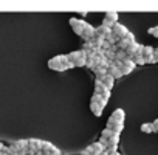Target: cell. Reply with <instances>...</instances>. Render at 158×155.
Instances as JSON below:
<instances>
[{"label":"cell","instance_id":"6da1fadb","mask_svg":"<svg viewBox=\"0 0 158 155\" xmlns=\"http://www.w3.org/2000/svg\"><path fill=\"white\" fill-rule=\"evenodd\" d=\"M68 62H70L68 54H57V56H54L53 59L48 61V67L54 71H65Z\"/></svg>","mask_w":158,"mask_h":155},{"label":"cell","instance_id":"7a4b0ae2","mask_svg":"<svg viewBox=\"0 0 158 155\" xmlns=\"http://www.w3.org/2000/svg\"><path fill=\"white\" fill-rule=\"evenodd\" d=\"M95 93H96V95H101V96L106 98V99H110V96H112V90H109V89L102 84V81H99V79L95 81Z\"/></svg>","mask_w":158,"mask_h":155},{"label":"cell","instance_id":"3957f363","mask_svg":"<svg viewBox=\"0 0 158 155\" xmlns=\"http://www.w3.org/2000/svg\"><path fill=\"white\" fill-rule=\"evenodd\" d=\"M85 23H87V22H84V20H81V19H76V17H71V19H70V27L73 28V31H74L77 36H82V31H84V28H85Z\"/></svg>","mask_w":158,"mask_h":155},{"label":"cell","instance_id":"277c9868","mask_svg":"<svg viewBox=\"0 0 158 155\" xmlns=\"http://www.w3.org/2000/svg\"><path fill=\"white\" fill-rule=\"evenodd\" d=\"M118 19H119V14H118L116 11H107L106 16H104L102 23L107 25V27H110V28H113V25L118 23Z\"/></svg>","mask_w":158,"mask_h":155},{"label":"cell","instance_id":"5b68a950","mask_svg":"<svg viewBox=\"0 0 158 155\" xmlns=\"http://www.w3.org/2000/svg\"><path fill=\"white\" fill-rule=\"evenodd\" d=\"M112 33H113V34H115V36H116V37L121 40V39H124V37H126V36H127L130 31H129V30H127V28H126L123 23H119V22H118V23H115V25H113V28H112Z\"/></svg>","mask_w":158,"mask_h":155},{"label":"cell","instance_id":"8992f818","mask_svg":"<svg viewBox=\"0 0 158 155\" xmlns=\"http://www.w3.org/2000/svg\"><path fill=\"white\" fill-rule=\"evenodd\" d=\"M95 34H96V28H95L93 25H90V23H85V28H84L81 37H82L85 42H90V40L95 37Z\"/></svg>","mask_w":158,"mask_h":155},{"label":"cell","instance_id":"52a82bcc","mask_svg":"<svg viewBox=\"0 0 158 155\" xmlns=\"http://www.w3.org/2000/svg\"><path fill=\"white\" fill-rule=\"evenodd\" d=\"M107 129L112 130L113 133L119 135V133L123 132V129H124V123H116V121H113L112 118H109V119H107Z\"/></svg>","mask_w":158,"mask_h":155},{"label":"cell","instance_id":"ba28073f","mask_svg":"<svg viewBox=\"0 0 158 155\" xmlns=\"http://www.w3.org/2000/svg\"><path fill=\"white\" fill-rule=\"evenodd\" d=\"M135 61L133 59H130V57H127L126 61H123V68H121V71H123V74H130L133 70H135Z\"/></svg>","mask_w":158,"mask_h":155},{"label":"cell","instance_id":"9c48e42d","mask_svg":"<svg viewBox=\"0 0 158 155\" xmlns=\"http://www.w3.org/2000/svg\"><path fill=\"white\" fill-rule=\"evenodd\" d=\"M104 107H106V106H102L101 103L90 101V109H92V113H93L95 116H101L102 112H104Z\"/></svg>","mask_w":158,"mask_h":155},{"label":"cell","instance_id":"30bf717a","mask_svg":"<svg viewBox=\"0 0 158 155\" xmlns=\"http://www.w3.org/2000/svg\"><path fill=\"white\" fill-rule=\"evenodd\" d=\"M110 118H112L113 121H116V123H124V119H126V112H124L123 109H115V110L112 112Z\"/></svg>","mask_w":158,"mask_h":155},{"label":"cell","instance_id":"8fae6325","mask_svg":"<svg viewBox=\"0 0 158 155\" xmlns=\"http://www.w3.org/2000/svg\"><path fill=\"white\" fill-rule=\"evenodd\" d=\"M82 57H87L85 51H82V50H76V51H71V53H68V59H70L71 62H76V61L82 59Z\"/></svg>","mask_w":158,"mask_h":155},{"label":"cell","instance_id":"7c38bea8","mask_svg":"<svg viewBox=\"0 0 158 155\" xmlns=\"http://www.w3.org/2000/svg\"><path fill=\"white\" fill-rule=\"evenodd\" d=\"M11 146H14L19 152H25V150L30 147V143H28V140H17V141H14Z\"/></svg>","mask_w":158,"mask_h":155},{"label":"cell","instance_id":"4fadbf2b","mask_svg":"<svg viewBox=\"0 0 158 155\" xmlns=\"http://www.w3.org/2000/svg\"><path fill=\"white\" fill-rule=\"evenodd\" d=\"M28 143H30V147H31V149H34V150H37V152H42V144H44V141H42V140L30 138V140H28Z\"/></svg>","mask_w":158,"mask_h":155},{"label":"cell","instance_id":"5bb4252c","mask_svg":"<svg viewBox=\"0 0 158 155\" xmlns=\"http://www.w3.org/2000/svg\"><path fill=\"white\" fill-rule=\"evenodd\" d=\"M109 73L115 78V79H119V78H123L124 74H123V71H121V68H118V67H115L113 64L110 65V68H109Z\"/></svg>","mask_w":158,"mask_h":155},{"label":"cell","instance_id":"9a60e30c","mask_svg":"<svg viewBox=\"0 0 158 155\" xmlns=\"http://www.w3.org/2000/svg\"><path fill=\"white\" fill-rule=\"evenodd\" d=\"M96 33H99V34H102L104 37H107L109 34H112V28L107 27V25H104V23H101V25L96 28Z\"/></svg>","mask_w":158,"mask_h":155},{"label":"cell","instance_id":"2e32d148","mask_svg":"<svg viewBox=\"0 0 158 155\" xmlns=\"http://www.w3.org/2000/svg\"><path fill=\"white\" fill-rule=\"evenodd\" d=\"M92 147H93V153H95V155H101L102 152H106V150H107V147H106L104 144H101L99 141H98V143H93V144H92Z\"/></svg>","mask_w":158,"mask_h":155},{"label":"cell","instance_id":"e0dca14e","mask_svg":"<svg viewBox=\"0 0 158 155\" xmlns=\"http://www.w3.org/2000/svg\"><path fill=\"white\" fill-rule=\"evenodd\" d=\"M93 71H95V74H96V79H99V81H102L104 78L109 74V70H106V68H99V67H96Z\"/></svg>","mask_w":158,"mask_h":155},{"label":"cell","instance_id":"ac0fdd59","mask_svg":"<svg viewBox=\"0 0 158 155\" xmlns=\"http://www.w3.org/2000/svg\"><path fill=\"white\" fill-rule=\"evenodd\" d=\"M102 84H104L109 90H112V87H113V84H115V78H113V76L109 73V74L104 78V79H102Z\"/></svg>","mask_w":158,"mask_h":155},{"label":"cell","instance_id":"d6986e66","mask_svg":"<svg viewBox=\"0 0 158 155\" xmlns=\"http://www.w3.org/2000/svg\"><path fill=\"white\" fill-rule=\"evenodd\" d=\"M141 132H143V133H153V132H155L153 124H152V123H143V124H141Z\"/></svg>","mask_w":158,"mask_h":155},{"label":"cell","instance_id":"ffe728a7","mask_svg":"<svg viewBox=\"0 0 158 155\" xmlns=\"http://www.w3.org/2000/svg\"><path fill=\"white\" fill-rule=\"evenodd\" d=\"M153 51H155L153 47H150V45H144V48H143V56L147 59V57L153 56Z\"/></svg>","mask_w":158,"mask_h":155},{"label":"cell","instance_id":"44dd1931","mask_svg":"<svg viewBox=\"0 0 158 155\" xmlns=\"http://www.w3.org/2000/svg\"><path fill=\"white\" fill-rule=\"evenodd\" d=\"M81 50H82V51H85V54H89L90 51H93V50H95V45H93L92 42H84Z\"/></svg>","mask_w":158,"mask_h":155},{"label":"cell","instance_id":"7402d4cb","mask_svg":"<svg viewBox=\"0 0 158 155\" xmlns=\"http://www.w3.org/2000/svg\"><path fill=\"white\" fill-rule=\"evenodd\" d=\"M104 56L110 61V62H113V61H116V53L113 51V50H104Z\"/></svg>","mask_w":158,"mask_h":155},{"label":"cell","instance_id":"603a6c76","mask_svg":"<svg viewBox=\"0 0 158 155\" xmlns=\"http://www.w3.org/2000/svg\"><path fill=\"white\" fill-rule=\"evenodd\" d=\"M92 101H96V103H101L102 106H107V103H109V99H106V98H102L101 95H96V93H95V95L92 96Z\"/></svg>","mask_w":158,"mask_h":155},{"label":"cell","instance_id":"cb8c5ba5","mask_svg":"<svg viewBox=\"0 0 158 155\" xmlns=\"http://www.w3.org/2000/svg\"><path fill=\"white\" fill-rule=\"evenodd\" d=\"M118 143H119V135H113V136L109 140L107 149H109V147H113V146H118Z\"/></svg>","mask_w":158,"mask_h":155},{"label":"cell","instance_id":"d4e9b609","mask_svg":"<svg viewBox=\"0 0 158 155\" xmlns=\"http://www.w3.org/2000/svg\"><path fill=\"white\" fill-rule=\"evenodd\" d=\"M133 61H135V64H136V65H144V64H146V57H144L143 54L135 56V57H133Z\"/></svg>","mask_w":158,"mask_h":155},{"label":"cell","instance_id":"484cf974","mask_svg":"<svg viewBox=\"0 0 158 155\" xmlns=\"http://www.w3.org/2000/svg\"><path fill=\"white\" fill-rule=\"evenodd\" d=\"M116 59H118V61H126V59H127V51L118 50V51H116Z\"/></svg>","mask_w":158,"mask_h":155},{"label":"cell","instance_id":"4316f807","mask_svg":"<svg viewBox=\"0 0 158 155\" xmlns=\"http://www.w3.org/2000/svg\"><path fill=\"white\" fill-rule=\"evenodd\" d=\"M113 135H116V133H113V132H112V130H109L107 127H106V129L101 132V136H104V138H107V140H110Z\"/></svg>","mask_w":158,"mask_h":155},{"label":"cell","instance_id":"83f0119b","mask_svg":"<svg viewBox=\"0 0 158 155\" xmlns=\"http://www.w3.org/2000/svg\"><path fill=\"white\" fill-rule=\"evenodd\" d=\"M74 67H87V57H82L74 62Z\"/></svg>","mask_w":158,"mask_h":155},{"label":"cell","instance_id":"f1b7e54d","mask_svg":"<svg viewBox=\"0 0 158 155\" xmlns=\"http://www.w3.org/2000/svg\"><path fill=\"white\" fill-rule=\"evenodd\" d=\"M87 67L95 70L96 68V62H95V57H87Z\"/></svg>","mask_w":158,"mask_h":155},{"label":"cell","instance_id":"f546056e","mask_svg":"<svg viewBox=\"0 0 158 155\" xmlns=\"http://www.w3.org/2000/svg\"><path fill=\"white\" fill-rule=\"evenodd\" d=\"M149 34H152L153 37L158 39V27H150L149 28Z\"/></svg>","mask_w":158,"mask_h":155},{"label":"cell","instance_id":"4dcf8cb0","mask_svg":"<svg viewBox=\"0 0 158 155\" xmlns=\"http://www.w3.org/2000/svg\"><path fill=\"white\" fill-rule=\"evenodd\" d=\"M81 155H95V153H93V147H92V146H89L87 149H84V150H82V153H81Z\"/></svg>","mask_w":158,"mask_h":155},{"label":"cell","instance_id":"1f68e13d","mask_svg":"<svg viewBox=\"0 0 158 155\" xmlns=\"http://www.w3.org/2000/svg\"><path fill=\"white\" fill-rule=\"evenodd\" d=\"M155 62H156L155 56H150V57H147V59H146V64H155Z\"/></svg>","mask_w":158,"mask_h":155},{"label":"cell","instance_id":"d6a6232c","mask_svg":"<svg viewBox=\"0 0 158 155\" xmlns=\"http://www.w3.org/2000/svg\"><path fill=\"white\" fill-rule=\"evenodd\" d=\"M112 64H113L115 67H118V68H123V61H118V59H116V61H113Z\"/></svg>","mask_w":158,"mask_h":155},{"label":"cell","instance_id":"836d02e7","mask_svg":"<svg viewBox=\"0 0 158 155\" xmlns=\"http://www.w3.org/2000/svg\"><path fill=\"white\" fill-rule=\"evenodd\" d=\"M152 124H153V129H155V132H158V118H156V119H155Z\"/></svg>","mask_w":158,"mask_h":155},{"label":"cell","instance_id":"e575fe53","mask_svg":"<svg viewBox=\"0 0 158 155\" xmlns=\"http://www.w3.org/2000/svg\"><path fill=\"white\" fill-rule=\"evenodd\" d=\"M5 149H6V146H5L3 143H0V153H2V152H5Z\"/></svg>","mask_w":158,"mask_h":155},{"label":"cell","instance_id":"d590c367","mask_svg":"<svg viewBox=\"0 0 158 155\" xmlns=\"http://www.w3.org/2000/svg\"><path fill=\"white\" fill-rule=\"evenodd\" d=\"M68 68H74V62H71V61H70V62L67 64V70H68Z\"/></svg>","mask_w":158,"mask_h":155},{"label":"cell","instance_id":"8d00e7d4","mask_svg":"<svg viewBox=\"0 0 158 155\" xmlns=\"http://www.w3.org/2000/svg\"><path fill=\"white\" fill-rule=\"evenodd\" d=\"M153 56H155V59H156V62H158V47L155 48V51H153Z\"/></svg>","mask_w":158,"mask_h":155},{"label":"cell","instance_id":"74e56055","mask_svg":"<svg viewBox=\"0 0 158 155\" xmlns=\"http://www.w3.org/2000/svg\"><path fill=\"white\" fill-rule=\"evenodd\" d=\"M101 155H110V152H109V150H106V152H102Z\"/></svg>","mask_w":158,"mask_h":155},{"label":"cell","instance_id":"f35d334b","mask_svg":"<svg viewBox=\"0 0 158 155\" xmlns=\"http://www.w3.org/2000/svg\"><path fill=\"white\" fill-rule=\"evenodd\" d=\"M0 155H2V153H0Z\"/></svg>","mask_w":158,"mask_h":155},{"label":"cell","instance_id":"ab89813d","mask_svg":"<svg viewBox=\"0 0 158 155\" xmlns=\"http://www.w3.org/2000/svg\"><path fill=\"white\" fill-rule=\"evenodd\" d=\"M60 155H62V153H60Z\"/></svg>","mask_w":158,"mask_h":155}]
</instances>
